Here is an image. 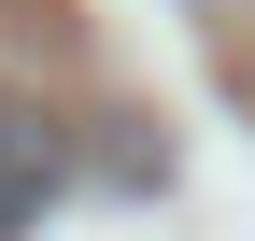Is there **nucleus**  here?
<instances>
[{
	"mask_svg": "<svg viewBox=\"0 0 255 241\" xmlns=\"http://www.w3.org/2000/svg\"><path fill=\"white\" fill-rule=\"evenodd\" d=\"M57 185H71V128H57L43 100H0V241H28L57 213Z\"/></svg>",
	"mask_w": 255,
	"mask_h": 241,
	"instance_id": "1",
	"label": "nucleus"
}]
</instances>
